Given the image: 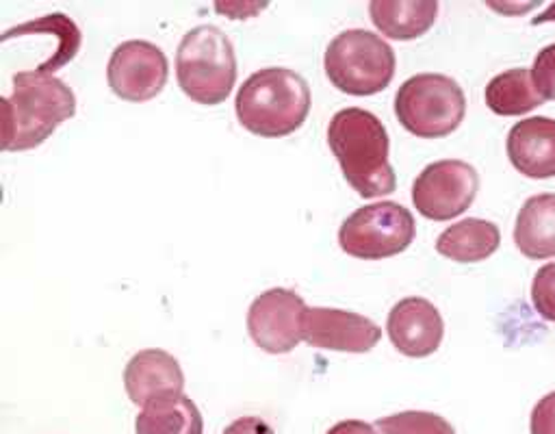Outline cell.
<instances>
[{"label": "cell", "instance_id": "6da1fadb", "mask_svg": "<svg viewBox=\"0 0 555 434\" xmlns=\"http://www.w3.org/2000/svg\"><path fill=\"white\" fill-rule=\"evenodd\" d=\"M13 89L0 98L2 150H30L41 145L65 119L76 113V95L59 76L39 69L15 72Z\"/></svg>", "mask_w": 555, "mask_h": 434}, {"label": "cell", "instance_id": "7a4b0ae2", "mask_svg": "<svg viewBox=\"0 0 555 434\" xmlns=\"http://www.w3.org/2000/svg\"><path fill=\"white\" fill-rule=\"evenodd\" d=\"M327 143L358 195L382 197L395 191L388 132L375 113L360 106L336 111L327 126Z\"/></svg>", "mask_w": 555, "mask_h": 434}, {"label": "cell", "instance_id": "3957f363", "mask_svg": "<svg viewBox=\"0 0 555 434\" xmlns=\"http://www.w3.org/2000/svg\"><path fill=\"white\" fill-rule=\"evenodd\" d=\"M234 111L243 128L260 137L295 132L310 111V87L291 67H262L249 74L236 91Z\"/></svg>", "mask_w": 555, "mask_h": 434}, {"label": "cell", "instance_id": "277c9868", "mask_svg": "<svg viewBox=\"0 0 555 434\" xmlns=\"http://www.w3.org/2000/svg\"><path fill=\"white\" fill-rule=\"evenodd\" d=\"M180 89L199 104L223 102L236 80V54L230 37L215 24L186 30L176 52Z\"/></svg>", "mask_w": 555, "mask_h": 434}, {"label": "cell", "instance_id": "5b68a950", "mask_svg": "<svg viewBox=\"0 0 555 434\" xmlns=\"http://www.w3.org/2000/svg\"><path fill=\"white\" fill-rule=\"evenodd\" d=\"M395 50L366 28L340 30L325 48L323 67L330 82L351 95H373L386 89L395 76Z\"/></svg>", "mask_w": 555, "mask_h": 434}, {"label": "cell", "instance_id": "8992f818", "mask_svg": "<svg viewBox=\"0 0 555 434\" xmlns=\"http://www.w3.org/2000/svg\"><path fill=\"white\" fill-rule=\"evenodd\" d=\"M466 95L447 74L423 72L401 82L395 93V115L401 126L423 139L451 135L464 119Z\"/></svg>", "mask_w": 555, "mask_h": 434}, {"label": "cell", "instance_id": "52a82bcc", "mask_svg": "<svg viewBox=\"0 0 555 434\" xmlns=\"http://www.w3.org/2000/svg\"><path fill=\"white\" fill-rule=\"evenodd\" d=\"M416 234L412 213L392 200L356 208L338 228V245L345 254L364 260L395 256L410 247Z\"/></svg>", "mask_w": 555, "mask_h": 434}, {"label": "cell", "instance_id": "ba28073f", "mask_svg": "<svg viewBox=\"0 0 555 434\" xmlns=\"http://www.w3.org/2000/svg\"><path fill=\"white\" fill-rule=\"evenodd\" d=\"M479 174L460 158H442L425 165L412 182V202L416 210L434 221H447L462 215L477 197Z\"/></svg>", "mask_w": 555, "mask_h": 434}, {"label": "cell", "instance_id": "9c48e42d", "mask_svg": "<svg viewBox=\"0 0 555 434\" xmlns=\"http://www.w3.org/2000/svg\"><path fill=\"white\" fill-rule=\"evenodd\" d=\"M169 76V61L160 46L147 39L117 43L106 63V80L115 95L128 102L156 98Z\"/></svg>", "mask_w": 555, "mask_h": 434}, {"label": "cell", "instance_id": "30bf717a", "mask_svg": "<svg viewBox=\"0 0 555 434\" xmlns=\"http://www.w3.org/2000/svg\"><path fill=\"white\" fill-rule=\"evenodd\" d=\"M306 302L286 286L262 291L247 310V332L267 354H288L301 341V317Z\"/></svg>", "mask_w": 555, "mask_h": 434}, {"label": "cell", "instance_id": "8fae6325", "mask_svg": "<svg viewBox=\"0 0 555 434\" xmlns=\"http://www.w3.org/2000/svg\"><path fill=\"white\" fill-rule=\"evenodd\" d=\"M301 336L308 345L330 352L364 354L382 339V328L358 312L327 306H306Z\"/></svg>", "mask_w": 555, "mask_h": 434}, {"label": "cell", "instance_id": "7c38bea8", "mask_svg": "<svg viewBox=\"0 0 555 434\" xmlns=\"http://www.w3.org/2000/svg\"><path fill=\"white\" fill-rule=\"evenodd\" d=\"M386 332L397 352L410 358H425L440 347L444 321L429 299L410 295L390 308Z\"/></svg>", "mask_w": 555, "mask_h": 434}, {"label": "cell", "instance_id": "4fadbf2b", "mask_svg": "<svg viewBox=\"0 0 555 434\" xmlns=\"http://www.w3.org/2000/svg\"><path fill=\"white\" fill-rule=\"evenodd\" d=\"M124 388L128 399L143 408L154 399L184 393V371L178 358L165 349H139L126 362Z\"/></svg>", "mask_w": 555, "mask_h": 434}, {"label": "cell", "instance_id": "5bb4252c", "mask_svg": "<svg viewBox=\"0 0 555 434\" xmlns=\"http://www.w3.org/2000/svg\"><path fill=\"white\" fill-rule=\"evenodd\" d=\"M509 163L527 178L555 176V119L535 115L516 122L505 141Z\"/></svg>", "mask_w": 555, "mask_h": 434}, {"label": "cell", "instance_id": "9a60e30c", "mask_svg": "<svg viewBox=\"0 0 555 434\" xmlns=\"http://www.w3.org/2000/svg\"><path fill=\"white\" fill-rule=\"evenodd\" d=\"M514 243L527 258L555 256V193L525 200L514 224Z\"/></svg>", "mask_w": 555, "mask_h": 434}, {"label": "cell", "instance_id": "2e32d148", "mask_svg": "<svg viewBox=\"0 0 555 434\" xmlns=\"http://www.w3.org/2000/svg\"><path fill=\"white\" fill-rule=\"evenodd\" d=\"M501 232L494 221L466 217L447 226L436 239V252L455 263H479L499 250Z\"/></svg>", "mask_w": 555, "mask_h": 434}, {"label": "cell", "instance_id": "e0dca14e", "mask_svg": "<svg viewBox=\"0 0 555 434\" xmlns=\"http://www.w3.org/2000/svg\"><path fill=\"white\" fill-rule=\"evenodd\" d=\"M369 15L375 28L399 41L416 39L427 33L438 15L436 0H373Z\"/></svg>", "mask_w": 555, "mask_h": 434}, {"label": "cell", "instance_id": "ac0fdd59", "mask_svg": "<svg viewBox=\"0 0 555 434\" xmlns=\"http://www.w3.org/2000/svg\"><path fill=\"white\" fill-rule=\"evenodd\" d=\"M134 434H204V417L186 395H167L139 408Z\"/></svg>", "mask_w": 555, "mask_h": 434}, {"label": "cell", "instance_id": "d6986e66", "mask_svg": "<svg viewBox=\"0 0 555 434\" xmlns=\"http://www.w3.org/2000/svg\"><path fill=\"white\" fill-rule=\"evenodd\" d=\"M483 98L488 108L503 117L525 115L544 104V98L533 85L531 69L527 67H512L492 76L486 85Z\"/></svg>", "mask_w": 555, "mask_h": 434}, {"label": "cell", "instance_id": "ffe728a7", "mask_svg": "<svg viewBox=\"0 0 555 434\" xmlns=\"http://www.w3.org/2000/svg\"><path fill=\"white\" fill-rule=\"evenodd\" d=\"M39 33H52L56 37V50L52 52V56L48 61H43L37 69L43 74H54L59 67H63L65 63H69L76 52L80 50L82 43V35L78 24L67 17L65 13H48L41 15L37 20H28L22 24H15L11 28H7L0 39L9 41L11 37H24V35H39Z\"/></svg>", "mask_w": 555, "mask_h": 434}, {"label": "cell", "instance_id": "44dd1931", "mask_svg": "<svg viewBox=\"0 0 555 434\" xmlns=\"http://www.w3.org/2000/svg\"><path fill=\"white\" fill-rule=\"evenodd\" d=\"M382 434H457L455 427L440 414L429 410H401L375 421Z\"/></svg>", "mask_w": 555, "mask_h": 434}, {"label": "cell", "instance_id": "7402d4cb", "mask_svg": "<svg viewBox=\"0 0 555 434\" xmlns=\"http://www.w3.org/2000/svg\"><path fill=\"white\" fill-rule=\"evenodd\" d=\"M531 302L538 315L555 323V263L542 265L531 282Z\"/></svg>", "mask_w": 555, "mask_h": 434}, {"label": "cell", "instance_id": "603a6c76", "mask_svg": "<svg viewBox=\"0 0 555 434\" xmlns=\"http://www.w3.org/2000/svg\"><path fill=\"white\" fill-rule=\"evenodd\" d=\"M531 78L544 100H555V43L544 46L531 65Z\"/></svg>", "mask_w": 555, "mask_h": 434}, {"label": "cell", "instance_id": "cb8c5ba5", "mask_svg": "<svg viewBox=\"0 0 555 434\" xmlns=\"http://www.w3.org/2000/svg\"><path fill=\"white\" fill-rule=\"evenodd\" d=\"M531 434H555V391L535 401L529 417Z\"/></svg>", "mask_w": 555, "mask_h": 434}, {"label": "cell", "instance_id": "d4e9b609", "mask_svg": "<svg viewBox=\"0 0 555 434\" xmlns=\"http://www.w3.org/2000/svg\"><path fill=\"white\" fill-rule=\"evenodd\" d=\"M221 434H275V432L264 419H260L256 414H245V417H236L234 421H230L221 430Z\"/></svg>", "mask_w": 555, "mask_h": 434}, {"label": "cell", "instance_id": "484cf974", "mask_svg": "<svg viewBox=\"0 0 555 434\" xmlns=\"http://www.w3.org/2000/svg\"><path fill=\"white\" fill-rule=\"evenodd\" d=\"M267 4L264 2H217L215 4V9L219 11V13H225V15H230V17H234V20H245V17H251L254 13H258V11H262Z\"/></svg>", "mask_w": 555, "mask_h": 434}, {"label": "cell", "instance_id": "4316f807", "mask_svg": "<svg viewBox=\"0 0 555 434\" xmlns=\"http://www.w3.org/2000/svg\"><path fill=\"white\" fill-rule=\"evenodd\" d=\"M325 434H382L375 423L362 421V419H345L334 423Z\"/></svg>", "mask_w": 555, "mask_h": 434}, {"label": "cell", "instance_id": "83f0119b", "mask_svg": "<svg viewBox=\"0 0 555 434\" xmlns=\"http://www.w3.org/2000/svg\"><path fill=\"white\" fill-rule=\"evenodd\" d=\"M488 7L496 9V11H503V13H522V11H529L535 7V2H527V4H499V2H488Z\"/></svg>", "mask_w": 555, "mask_h": 434}, {"label": "cell", "instance_id": "f1b7e54d", "mask_svg": "<svg viewBox=\"0 0 555 434\" xmlns=\"http://www.w3.org/2000/svg\"><path fill=\"white\" fill-rule=\"evenodd\" d=\"M548 20H555V4H551V9L546 13H542L540 17L533 20V24H540V22H548Z\"/></svg>", "mask_w": 555, "mask_h": 434}]
</instances>
